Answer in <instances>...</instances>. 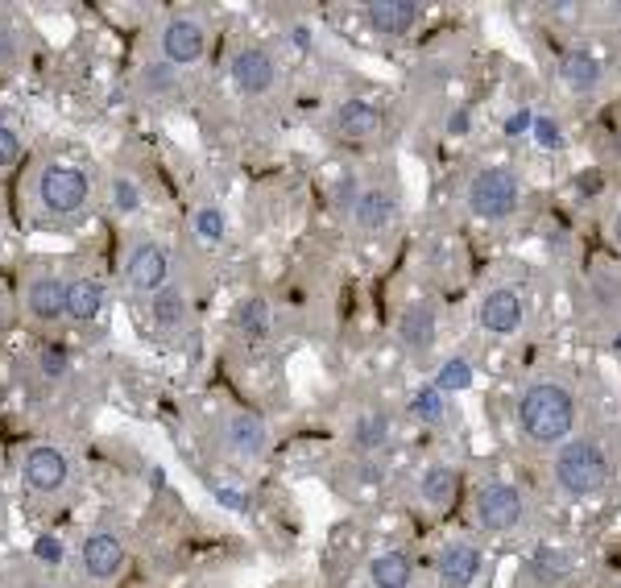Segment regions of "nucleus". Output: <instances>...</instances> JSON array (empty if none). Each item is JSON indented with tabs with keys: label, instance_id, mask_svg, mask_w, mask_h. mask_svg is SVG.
<instances>
[{
	"label": "nucleus",
	"instance_id": "18",
	"mask_svg": "<svg viewBox=\"0 0 621 588\" xmlns=\"http://www.w3.org/2000/svg\"><path fill=\"white\" fill-rule=\"evenodd\" d=\"M104 311V283L95 274H76L71 278V295H67V315L71 323H92Z\"/></svg>",
	"mask_w": 621,
	"mask_h": 588
},
{
	"label": "nucleus",
	"instance_id": "34",
	"mask_svg": "<svg viewBox=\"0 0 621 588\" xmlns=\"http://www.w3.org/2000/svg\"><path fill=\"white\" fill-rule=\"evenodd\" d=\"M34 551H38V560H42V564H50V568L67 560V551H62V539H55V534H42L38 543H34Z\"/></svg>",
	"mask_w": 621,
	"mask_h": 588
},
{
	"label": "nucleus",
	"instance_id": "32",
	"mask_svg": "<svg viewBox=\"0 0 621 588\" xmlns=\"http://www.w3.org/2000/svg\"><path fill=\"white\" fill-rule=\"evenodd\" d=\"M464 385H472V365L464 361V357L444 365V373L435 381V390H464Z\"/></svg>",
	"mask_w": 621,
	"mask_h": 588
},
{
	"label": "nucleus",
	"instance_id": "43",
	"mask_svg": "<svg viewBox=\"0 0 621 588\" xmlns=\"http://www.w3.org/2000/svg\"><path fill=\"white\" fill-rule=\"evenodd\" d=\"M618 348H621V336H618Z\"/></svg>",
	"mask_w": 621,
	"mask_h": 588
},
{
	"label": "nucleus",
	"instance_id": "33",
	"mask_svg": "<svg viewBox=\"0 0 621 588\" xmlns=\"http://www.w3.org/2000/svg\"><path fill=\"white\" fill-rule=\"evenodd\" d=\"M195 228H199V237H207V241H220L225 237V216L216 208H199L195 211Z\"/></svg>",
	"mask_w": 621,
	"mask_h": 588
},
{
	"label": "nucleus",
	"instance_id": "26",
	"mask_svg": "<svg viewBox=\"0 0 621 588\" xmlns=\"http://www.w3.org/2000/svg\"><path fill=\"white\" fill-rule=\"evenodd\" d=\"M108 199H113L116 216H137V211H141V187H137V178L116 171L113 178H108Z\"/></svg>",
	"mask_w": 621,
	"mask_h": 588
},
{
	"label": "nucleus",
	"instance_id": "40",
	"mask_svg": "<svg viewBox=\"0 0 621 588\" xmlns=\"http://www.w3.org/2000/svg\"><path fill=\"white\" fill-rule=\"evenodd\" d=\"M448 134H469V113L460 108V113H452V120H448Z\"/></svg>",
	"mask_w": 621,
	"mask_h": 588
},
{
	"label": "nucleus",
	"instance_id": "39",
	"mask_svg": "<svg viewBox=\"0 0 621 588\" xmlns=\"http://www.w3.org/2000/svg\"><path fill=\"white\" fill-rule=\"evenodd\" d=\"M530 125H534V116H530V113H514V116H509L506 129H509V134H522V129H530Z\"/></svg>",
	"mask_w": 621,
	"mask_h": 588
},
{
	"label": "nucleus",
	"instance_id": "23",
	"mask_svg": "<svg viewBox=\"0 0 621 588\" xmlns=\"http://www.w3.org/2000/svg\"><path fill=\"white\" fill-rule=\"evenodd\" d=\"M560 76H564V83L572 92H593L601 83V58L593 55V50H584V46H576L560 62Z\"/></svg>",
	"mask_w": 621,
	"mask_h": 588
},
{
	"label": "nucleus",
	"instance_id": "2",
	"mask_svg": "<svg viewBox=\"0 0 621 588\" xmlns=\"http://www.w3.org/2000/svg\"><path fill=\"white\" fill-rule=\"evenodd\" d=\"M518 427H522V436L543 443V448L564 443L576 427V402L567 394V385H560V381L527 385V394L518 399Z\"/></svg>",
	"mask_w": 621,
	"mask_h": 588
},
{
	"label": "nucleus",
	"instance_id": "42",
	"mask_svg": "<svg viewBox=\"0 0 621 588\" xmlns=\"http://www.w3.org/2000/svg\"><path fill=\"white\" fill-rule=\"evenodd\" d=\"M609 13H613V18H621V0H618V4H613V9H609Z\"/></svg>",
	"mask_w": 621,
	"mask_h": 588
},
{
	"label": "nucleus",
	"instance_id": "15",
	"mask_svg": "<svg viewBox=\"0 0 621 588\" xmlns=\"http://www.w3.org/2000/svg\"><path fill=\"white\" fill-rule=\"evenodd\" d=\"M476 320L485 332L493 336H509V332H518L522 327V299L514 295V290H490L485 299H481V311H476Z\"/></svg>",
	"mask_w": 621,
	"mask_h": 588
},
{
	"label": "nucleus",
	"instance_id": "12",
	"mask_svg": "<svg viewBox=\"0 0 621 588\" xmlns=\"http://www.w3.org/2000/svg\"><path fill=\"white\" fill-rule=\"evenodd\" d=\"M232 83L245 95L274 92V83H278V62H274V55L262 50V46H241V50L232 55Z\"/></svg>",
	"mask_w": 621,
	"mask_h": 588
},
{
	"label": "nucleus",
	"instance_id": "3",
	"mask_svg": "<svg viewBox=\"0 0 621 588\" xmlns=\"http://www.w3.org/2000/svg\"><path fill=\"white\" fill-rule=\"evenodd\" d=\"M609 481V456L601 452V443L593 439H572L564 443V452L555 456V485L567 497H588L605 489Z\"/></svg>",
	"mask_w": 621,
	"mask_h": 588
},
{
	"label": "nucleus",
	"instance_id": "41",
	"mask_svg": "<svg viewBox=\"0 0 621 588\" xmlns=\"http://www.w3.org/2000/svg\"><path fill=\"white\" fill-rule=\"evenodd\" d=\"M613 241H618V245H621V211H618V216H613Z\"/></svg>",
	"mask_w": 621,
	"mask_h": 588
},
{
	"label": "nucleus",
	"instance_id": "31",
	"mask_svg": "<svg viewBox=\"0 0 621 588\" xmlns=\"http://www.w3.org/2000/svg\"><path fill=\"white\" fill-rule=\"evenodd\" d=\"M67 365H71V357H67V348H58V344H46L38 353V369L46 381H58L62 373H67Z\"/></svg>",
	"mask_w": 621,
	"mask_h": 588
},
{
	"label": "nucleus",
	"instance_id": "19",
	"mask_svg": "<svg viewBox=\"0 0 621 588\" xmlns=\"http://www.w3.org/2000/svg\"><path fill=\"white\" fill-rule=\"evenodd\" d=\"M435 336H439V323H435L432 307H411V311L398 320V341L406 344L411 353H432Z\"/></svg>",
	"mask_w": 621,
	"mask_h": 588
},
{
	"label": "nucleus",
	"instance_id": "38",
	"mask_svg": "<svg viewBox=\"0 0 621 588\" xmlns=\"http://www.w3.org/2000/svg\"><path fill=\"white\" fill-rule=\"evenodd\" d=\"M9 327H13V299L0 290V336H4Z\"/></svg>",
	"mask_w": 621,
	"mask_h": 588
},
{
	"label": "nucleus",
	"instance_id": "37",
	"mask_svg": "<svg viewBox=\"0 0 621 588\" xmlns=\"http://www.w3.org/2000/svg\"><path fill=\"white\" fill-rule=\"evenodd\" d=\"M534 129H539V137H543V146H560V129H555L547 116H539V120H534Z\"/></svg>",
	"mask_w": 621,
	"mask_h": 588
},
{
	"label": "nucleus",
	"instance_id": "22",
	"mask_svg": "<svg viewBox=\"0 0 621 588\" xmlns=\"http://www.w3.org/2000/svg\"><path fill=\"white\" fill-rule=\"evenodd\" d=\"M353 448H357L360 456H373L381 452L386 443H390V415L386 411H360L357 418H353Z\"/></svg>",
	"mask_w": 621,
	"mask_h": 588
},
{
	"label": "nucleus",
	"instance_id": "7",
	"mask_svg": "<svg viewBox=\"0 0 621 588\" xmlns=\"http://www.w3.org/2000/svg\"><path fill=\"white\" fill-rule=\"evenodd\" d=\"M125 560H129V551L120 543V534L113 531H92L79 547V572H83L88 588L113 585L116 576L125 572Z\"/></svg>",
	"mask_w": 621,
	"mask_h": 588
},
{
	"label": "nucleus",
	"instance_id": "29",
	"mask_svg": "<svg viewBox=\"0 0 621 588\" xmlns=\"http://www.w3.org/2000/svg\"><path fill=\"white\" fill-rule=\"evenodd\" d=\"M411 406L423 423H444V415H448V411H444V390H435V385H423V390L414 394Z\"/></svg>",
	"mask_w": 621,
	"mask_h": 588
},
{
	"label": "nucleus",
	"instance_id": "16",
	"mask_svg": "<svg viewBox=\"0 0 621 588\" xmlns=\"http://www.w3.org/2000/svg\"><path fill=\"white\" fill-rule=\"evenodd\" d=\"M365 21L373 25L377 34H411L414 25L423 21V9L414 0H373L365 4Z\"/></svg>",
	"mask_w": 621,
	"mask_h": 588
},
{
	"label": "nucleus",
	"instance_id": "24",
	"mask_svg": "<svg viewBox=\"0 0 621 588\" xmlns=\"http://www.w3.org/2000/svg\"><path fill=\"white\" fill-rule=\"evenodd\" d=\"M369 580H373V588H411L414 580L411 555L406 551H381V555H373Z\"/></svg>",
	"mask_w": 621,
	"mask_h": 588
},
{
	"label": "nucleus",
	"instance_id": "35",
	"mask_svg": "<svg viewBox=\"0 0 621 588\" xmlns=\"http://www.w3.org/2000/svg\"><path fill=\"white\" fill-rule=\"evenodd\" d=\"M18 55H21L18 34H13L9 25H0V71H4V67H13V62H18Z\"/></svg>",
	"mask_w": 621,
	"mask_h": 588
},
{
	"label": "nucleus",
	"instance_id": "8",
	"mask_svg": "<svg viewBox=\"0 0 621 588\" xmlns=\"http://www.w3.org/2000/svg\"><path fill=\"white\" fill-rule=\"evenodd\" d=\"M67 295H71V283L58 269L38 266L25 274V311H30V320L38 323L67 320Z\"/></svg>",
	"mask_w": 621,
	"mask_h": 588
},
{
	"label": "nucleus",
	"instance_id": "20",
	"mask_svg": "<svg viewBox=\"0 0 621 588\" xmlns=\"http://www.w3.org/2000/svg\"><path fill=\"white\" fill-rule=\"evenodd\" d=\"M381 129V116H377L373 104H365V100H344L336 113V134L348 137V141H365V137H373Z\"/></svg>",
	"mask_w": 621,
	"mask_h": 588
},
{
	"label": "nucleus",
	"instance_id": "25",
	"mask_svg": "<svg viewBox=\"0 0 621 588\" xmlns=\"http://www.w3.org/2000/svg\"><path fill=\"white\" fill-rule=\"evenodd\" d=\"M237 327L245 332L249 341H265L269 332H274V311H269V299L265 295H245L241 303H237Z\"/></svg>",
	"mask_w": 621,
	"mask_h": 588
},
{
	"label": "nucleus",
	"instance_id": "21",
	"mask_svg": "<svg viewBox=\"0 0 621 588\" xmlns=\"http://www.w3.org/2000/svg\"><path fill=\"white\" fill-rule=\"evenodd\" d=\"M456 489H460V473H456L452 464H432V469H423V476H418V497L432 510H444L456 497Z\"/></svg>",
	"mask_w": 621,
	"mask_h": 588
},
{
	"label": "nucleus",
	"instance_id": "36",
	"mask_svg": "<svg viewBox=\"0 0 621 588\" xmlns=\"http://www.w3.org/2000/svg\"><path fill=\"white\" fill-rule=\"evenodd\" d=\"M353 481H357V485H365V489H369V485H381V464H377V460H357Z\"/></svg>",
	"mask_w": 621,
	"mask_h": 588
},
{
	"label": "nucleus",
	"instance_id": "13",
	"mask_svg": "<svg viewBox=\"0 0 621 588\" xmlns=\"http://www.w3.org/2000/svg\"><path fill=\"white\" fill-rule=\"evenodd\" d=\"M394 216H398V199L390 187H365L348 204V220H353L357 232H386V228L394 224Z\"/></svg>",
	"mask_w": 621,
	"mask_h": 588
},
{
	"label": "nucleus",
	"instance_id": "5",
	"mask_svg": "<svg viewBox=\"0 0 621 588\" xmlns=\"http://www.w3.org/2000/svg\"><path fill=\"white\" fill-rule=\"evenodd\" d=\"M21 485L34 497H62L71 485V456L58 443H34L21 460Z\"/></svg>",
	"mask_w": 621,
	"mask_h": 588
},
{
	"label": "nucleus",
	"instance_id": "14",
	"mask_svg": "<svg viewBox=\"0 0 621 588\" xmlns=\"http://www.w3.org/2000/svg\"><path fill=\"white\" fill-rule=\"evenodd\" d=\"M435 576L444 588H472V580L481 576V551L469 539H456L448 547L439 551L435 560Z\"/></svg>",
	"mask_w": 621,
	"mask_h": 588
},
{
	"label": "nucleus",
	"instance_id": "11",
	"mask_svg": "<svg viewBox=\"0 0 621 588\" xmlns=\"http://www.w3.org/2000/svg\"><path fill=\"white\" fill-rule=\"evenodd\" d=\"M204 55H207V30L199 18L179 13V18H170L162 25V62H170V67H195Z\"/></svg>",
	"mask_w": 621,
	"mask_h": 588
},
{
	"label": "nucleus",
	"instance_id": "17",
	"mask_svg": "<svg viewBox=\"0 0 621 588\" xmlns=\"http://www.w3.org/2000/svg\"><path fill=\"white\" fill-rule=\"evenodd\" d=\"M150 320L162 336H174V332H183V327H187L191 303H187V295H183V286L166 283L158 295H150Z\"/></svg>",
	"mask_w": 621,
	"mask_h": 588
},
{
	"label": "nucleus",
	"instance_id": "1",
	"mask_svg": "<svg viewBox=\"0 0 621 588\" xmlns=\"http://www.w3.org/2000/svg\"><path fill=\"white\" fill-rule=\"evenodd\" d=\"M92 199V174L58 158H42L21 183V216L30 228L71 224Z\"/></svg>",
	"mask_w": 621,
	"mask_h": 588
},
{
	"label": "nucleus",
	"instance_id": "10",
	"mask_svg": "<svg viewBox=\"0 0 621 588\" xmlns=\"http://www.w3.org/2000/svg\"><path fill=\"white\" fill-rule=\"evenodd\" d=\"M220 443H225V452L232 456V460H245V464H257L265 452H269V443H274V436H269V423H265L262 415H228L225 427H220Z\"/></svg>",
	"mask_w": 621,
	"mask_h": 588
},
{
	"label": "nucleus",
	"instance_id": "28",
	"mask_svg": "<svg viewBox=\"0 0 621 588\" xmlns=\"http://www.w3.org/2000/svg\"><path fill=\"white\" fill-rule=\"evenodd\" d=\"M567 568H572V564H567V555L564 551H555V547H539L534 551V560H530V572H534L543 585H555L560 576H567Z\"/></svg>",
	"mask_w": 621,
	"mask_h": 588
},
{
	"label": "nucleus",
	"instance_id": "6",
	"mask_svg": "<svg viewBox=\"0 0 621 588\" xmlns=\"http://www.w3.org/2000/svg\"><path fill=\"white\" fill-rule=\"evenodd\" d=\"M125 283L133 295H158L170 283V249L153 237H137L125 257Z\"/></svg>",
	"mask_w": 621,
	"mask_h": 588
},
{
	"label": "nucleus",
	"instance_id": "30",
	"mask_svg": "<svg viewBox=\"0 0 621 588\" xmlns=\"http://www.w3.org/2000/svg\"><path fill=\"white\" fill-rule=\"evenodd\" d=\"M21 162V137L9 120H0V174H9Z\"/></svg>",
	"mask_w": 621,
	"mask_h": 588
},
{
	"label": "nucleus",
	"instance_id": "27",
	"mask_svg": "<svg viewBox=\"0 0 621 588\" xmlns=\"http://www.w3.org/2000/svg\"><path fill=\"white\" fill-rule=\"evenodd\" d=\"M137 83L146 88L150 95H170L174 88H179V67H170V62H146L141 67V76H137Z\"/></svg>",
	"mask_w": 621,
	"mask_h": 588
},
{
	"label": "nucleus",
	"instance_id": "4",
	"mask_svg": "<svg viewBox=\"0 0 621 588\" xmlns=\"http://www.w3.org/2000/svg\"><path fill=\"white\" fill-rule=\"evenodd\" d=\"M522 183L509 166H481L469 183V208L476 220H509L518 211Z\"/></svg>",
	"mask_w": 621,
	"mask_h": 588
},
{
	"label": "nucleus",
	"instance_id": "9",
	"mask_svg": "<svg viewBox=\"0 0 621 588\" xmlns=\"http://www.w3.org/2000/svg\"><path fill=\"white\" fill-rule=\"evenodd\" d=\"M476 522L490 534H506L522 522V494L506 481H485L476 489Z\"/></svg>",
	"mask_w": 621,
	"mask_h": 588
}]
</instances>
